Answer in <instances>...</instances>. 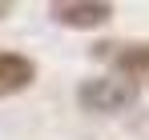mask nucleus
I'll use <instances>...</instances> for the list:
<instances>
[{"label":"nucleus","instance_id":"nucleus-1","mask_svg":"<svg viewBox=\"0 0 149 140\" xmlns=\"http://www.w3.org/2000/svg\"><path fill=\"white\" fill-rule=\"evenodd\" d=\"M137 96H141V88L133 80L117 76V72L89 76V80L77 84V104L85 112H93V116H117V112H125V108L137 104Z\"/></svg>","mask_w":149,"mask_h":140},{"label":"nucleus","instance_id":"nucleus-2","mask_svg":"<svg viewBox=\"0 0 149 140\" xmlns=\"http://www.w3.org/2000/svg\"><path fill=\"white\" fill-rule=\"evenodd\" d=\"M93 52L113 60V72L133 80L137 88L149 84V44H93Z\"/></svg>","mask_w":149,"mask_h":140},{"label":"nucleus","instance_id":"nucleus-3","mask_svg":"<svg viewBox=\"0 0 149 140\" xmlns=\"http://www.w3.org/2000/svg\"><path fill=\"white\" fill-rule=\"evenodd\" d=\"M49 16L65 28H101V24L113 20V4H105V0H61V4H49Z\"/></svg>","mask_w":149,"mask_h":140},{"label":"nucleus","instance_id":"nucleus-4","mask_svg":"<svg viewBox=\"0 0 149 140\" xmlns=\"http://www.w3.org/2000/svg\"><path fill=\"white\" fill-rule=\"evenodd\" d=\"M36 84V60L24 52L0 48V100L4 96H20Z\"/></svg>","mask_w":149,"mask_h":140}]
</instances>
